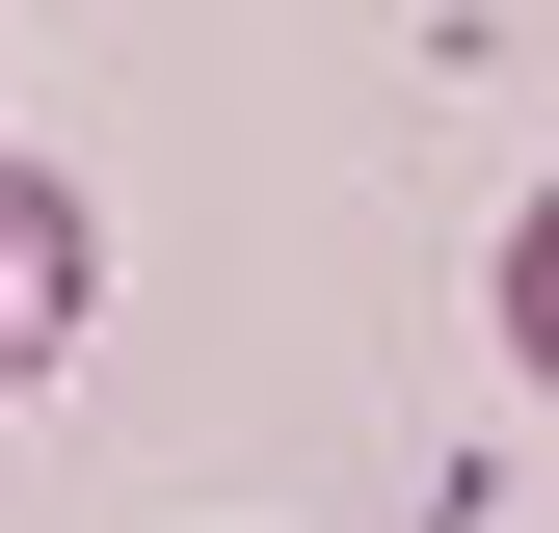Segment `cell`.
I'll return each instance as SVG.
<instances>
[{
  "instance_id": "obj_1",
  "label": "cell",
  "mask_w": 559,
  "mask_h": 533,
  "mask_svg": "<svg viewBox=\"0 0 559 533\" xmlns=\"http://www.w3.org/2000/svg\"><path fill=\"white\" fill-rule=\"evenodd\" d=\"M81 320H107V214H81L53 161H0V400L81 374Z\"/></svg>"
},
{
  "instance_id": "obj_2",
  "label": "cell",
  "mask_w": 559,
  "mask_h": 533,
  "mask_svg": "<svg viewBox=\"0 0 559 533\" xmlns=\"http://www.w3.org/2000/svg\"><path fill=\"white\" fill-rule=\"evenodd\" d=\"M507 374L559 400V187H533V214H507Z\"/></svg>"
}]
</instances>
